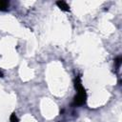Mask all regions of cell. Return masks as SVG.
<instances>
[{"instance_id":"8992f818","label":"cell","mask_w":122,"mask_h":122,"mask_svg":"<svg viewBox=\"0 0 122 122\" xmlns=\"http://www.w3.org/2000/svg\"><path fill=\"white\" fill-rule=\"evenodd\" d=\"M0 77H3V73L0 71Z\"/></svg>"},{"instance_id":"6da1fadb","label":"cell","mask_w":122,"mask_h":122,"mask_svg":"<svg viewBox=\"0 0 122 122\" xmlns=\"http://www.w3.org/2000/svg\"><path fill=\"white\" fill-rule=\"evenodd\" d=\"M74 88L76 90V95L73 99L74 106H82L87 101V92L82 84L81 74H78L74 79Z\"/></svg>"},{"instance_id":"7a4b0ae2","label":"cell","mask_w":122,"mask_h":122,"mask_svg":"<svg viewBox=\"0 0 122 122\" xmlns=\"http://www.w3.org/2000/svg\"><path fill=\"white\" fill-rule=\"evenodd\" d=\"M56 5L58 6V8L61 10H64V11H69L70 10V6L65 1H57L56 2Z\"/></svg>"},{"instance_id":"277c9868","label":"cell","mask_w":122,"mask_h":122,"mask_svg":"<svg viewBox=\"0 0 122 122\" xmlns=\"http://www.w3.org/2000/svg\"><path fill=\"white\" fill-rule=\"evenodd\" d=\"M114 65H115L116 70H119L120 65H121V57H117V58L114 60Z\"/></svg>"},{"instance_id":"3957f363","label":"cell","mask_w":122,"mask_h":122,"mask_svg":"<svg viewBox=\"0 0 122 122\" xmlns=\"http://www.w3.org/2000/svg\"><path fill=\"white\" fill-rule=\"evenodd\" d=\"M9 8V2L8 1H0V10L5 11Z\"/></svg>"},{"instance_id":"5b68a950","label":"cell","mask_w":122,"mask_h":122,"mask_svg":"<svg viewBox=\"0 0 122 122\" xmlns=\"http://www.w3.org/2000/svg\"><path fill=\"white\" fill-rule=\"evenodd\" d=\"M10 122H18V118H17V116L14 112L11 113V115L10 117Z\"/></svg>"}]
</instances>
